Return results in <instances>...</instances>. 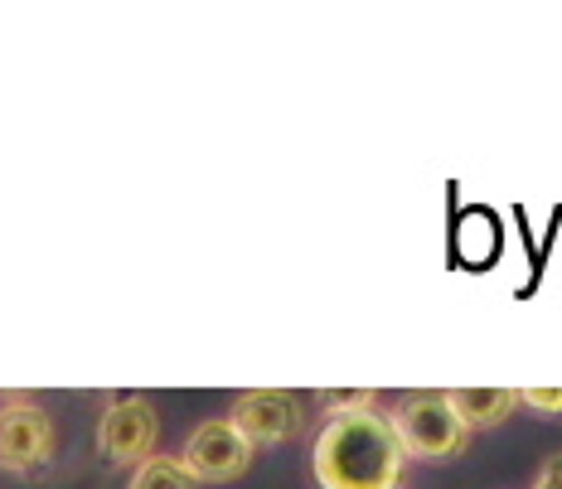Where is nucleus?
<instances>
[{
    "mask_svg": "<svg viewBox=\"0 0 562 489\" xmlns=\"http://www.w3.org/2000/svg\"><path fill=\"white\" fill-rule=\"evenodd\" d=\"M441 398L461 417L465 432H485V427L509 422V412L519 407V388H447Z\"/></svg>",
    "mask_w": 562,
    "mask_h": 489,
    "instance_id": "0eeeda50",
    "label": "nucleus"
},
{
    "mask_svg": "<svg viewBox=\"0 0 562 489\" xmlns=\"http://www.w3.org/2000/svg\"><path fill=\"white\" fill-rule=\"evenodd\" d=\"M126 489H199V485L184 475V465L175 456H150L132 470V485Z\"/></svg>",
    "mask_w": 562,
    "mask_h": 489,
    "instance_id": "6e6552de",
    "label": "nucleus"
},
{
    "mask_svg": "<svg viewBox=\"0 0 562 489\" xmlns=\"http://www.w3.org/2000/svg\"><path fill=\"white\" fill-rule=\"evenodd\" d=\"M519 407L543 417H562V388H519Z\"/></svg>",
    "mask_w": 562,
    "mask_h": 489,
    "instance_id": "1a4fd4ad",
    "label": "nucleus"
},
{
    "mask_svg": "<svg viewBox=\"0 0 562 489\" xmlns=\"http://www.w3.org/2000/svg\"><path fill=\"white\" fill-rule=\"evenodd\" d=\"M252 456L257 451L243 441V432L228 422V417H209L199 422L190 436H184V451L175 460L184 465L194 485H233L252 470Z\"/></svg>",
    "mask_w": 562,
    "mask_h": 489,
    "instance_id": "20e7f679",
    "label": "nucleus"
},
{
    "mask_svg": "<svg viewBox=\"0 0 562 489\" xmlns=\"http://www.w3.org/2000/svg\"><path fill=\"white\" fill-rule=\"evenodd\" d=\"M529 489H562V451L538 465V475H533V485H529Z\"/></svg>",
    "mask_w": 562,
    "mask_h": 489,
    "instance_id": "9b49d317",
    "label": "nucleus"
},
{
    "mask_svg": "<svg viewBox=\"0 0 562 489\" xmlns=\"http://www.w3.org/2000/svg\"><path fill=\"white\" fill-rule=\"evenodd\" d=\"M228 422L238 427L252 451L286 446V441L306 432V402L286 388H252V393H238Z\"/></svg>",
    "mask_w": 562,
    "mask_h": 489,
    "instance_id": "423d86ee",
    "label": "nucleus"
},
{
    "mask_svg": "<svg viewBox=\"0 0 562 489\" xmlns=\"http://www.w3.org/2000/svg\"><path fill=\"white\" fill-rule=\"evenodd\" d=\"M311 475L321 489H397L407 475V451L379 407L330 412L315 432Z\"/></svg>",
    "mask_w": 562,
    "mask_h": 489,
    "instance_id": "f257e3e1",
    "label": "nucleus"
},
{
    "mask_svg": "<svg viewBox=\"0 0 562 489\" xmlns=\"http://www.w3.org/2000/svg\"><path fill=\"white\" fill-rule=\"evenodd\" d=\"M156 441H160V412L150 407V398L140 393H116V398L102 402L98 412V456L126 470V465L150 460L156 456Z\"/></svg>",
    "mask_w": 562,
    "mask_h": 489,
    "instance_id": "7ed1b4c3",
    "label": "nucleus"
},
{
    "mask_svg": "<svg viewBox=\"0 0 562 489\" xmlns=\"http://www.w3.org/2000/svg\"><path fill=\"white\" fill-rule=\"evenodd\" d=\"M389 427L397 446L407 451V460H461L471 446V432L461 427V417L447 407L441 393H413L389 412Z\"/></svg>",
    "mask_w": 562,
    "mask_h": 489,
    "instance_id": "f03ea898",
    "label": "nucleus"
},
{
    "mask_svg": "<svg viewBox=\"0 0 562 489\" xmlns=\"http://www.w3.org/2000/svg\"><path fill=\"white\" fill-rule=\"evenodd\" d=\"M373 402H379V393H369V388H359V393H321L325 417L330 412H359V407H373Z\"/></svg>",
    "mask_w": 562,
    "mask_h": 489,
    "instance_id": "9d476101",
    "label": "nucleus"
},
{
    "mask_svg": "<svg viewBox=\"0 0 562 489\" xmlns=\"http://www.w3.org/2000/svg\"><path fill=\"white\" fill-rule=\"evenodd\" d=\"M58 432L54 417L34 398H5L0 402V470L30 475L54 460Z\"/></svg>",
    "mask_w": 562,
    "mask_h": 489,
    "instance_id": "39448f33",
    "label": "nucleus"
}]
</instances>
